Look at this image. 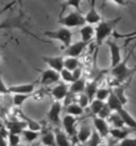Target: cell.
I'll return each mask as SVG.
<instances>
[{
    "instance_id": "6da1fadb",
    "label": "cell",
    "mask_w": 136,
    "mask_h": 146,
    "mask_svg": "<svg viewBox=\"0 0 136 146\" xmlns=\"http://www.w3.org/2000/svg\"><path fill=\"white\" fill-rule=\"evenodd\" d=\"M122 20L120 16H118L115 19L110 20H102L101 23L97 25L95 28V41H94V57H93V65L97 64V58H98V52L99 48L104 41H107L110 38V36L114 33V29L116 27L119 21Z\"/></svg>"
},
{
    "instance_id": "7a4b0ae2",
    "label": "cell",
    "mask_w": 136,
    "mask_h": 146,
    "mask_svg": "<svg viewBox=\"0 0 136 146\" xmlns=\"http://www.w3.org/2000/svg\"><path fill=\"white\" fill-rule=\"evenodd\" d=\"M128 58H129V54L125 57L124 61H122L118 66H115V68H112V69H110V73H111L112 78H115L119 84H123L127 78H129V77L133 76V74L136 73V66H133V68H128V65H127Z\"/></svg>"
},
{
    "instance_id": "3957f363",
    "label": "cell",
    "mask_w": 136,
    "mask_h": 146,
    "mask_svg": "<svg viewBox=\"0 0 136 146\" xmlns=\"http://www.w3.org/2000/svg\"><path fill=\"white\" fill-rule=\"evenodd\" d=\"M58 23H60V25H62L64 28H68V29H72V28L76 27H83L86 24L85 17L79 11H72L69 12L68 15L60 16Z\"/></svg>"
},
{
    "instance_id": "277c9868",
    "label": "cell",
    "mask_w": 136,
    "mask_h": 146,
    "mask_svg": "<svg viewBox=\"0 0 136 146\" xmlns=\"http://www.w3.org/2000/svg\"><path fill=\"white\" fill-rule=\"evenodd\" d=\"M44 35L49 38H53V40H58L64 44L65 48H69L72 45V38H73V32L72 29H68V28L61 27L56 31H45Z\"/></svg>"
},
{
    "instance_id": "5b68a950",
    "label": "cell",
    "mask_w": 136,
    "mask_h": 146,
    "mask_svg": "<svg viewBox=\"0 0 136 146\" xmlns=\"http://www.w3.org/2000/svg\"><path fill=\"white\" fill-rule=\"evenodd\" d=\"M106 42H107V45H108V48H110V54H111V60H110V69H112V68L118 66L122 62L120 46L118 45L116 41L112 40V38H108Z\"/></svg>"
},
{
    "instance_id": "8992f818",
    "label": "cell",
    "mask_w": 136,
    "mask_h": 146,
    "mask_svg": "<svg viewBox=\"0 0 136 146\" xmlns=\"http://www.w3.org/2000/svg\"><path fill=\"white\" fill-rule=\"evenodd\" d=\"M87 45H89L87 42H83L82 40H79V41L72 44L69 48H66L65 56L66 57H73V58H79L81 56L85 54V49L87 48Z\"/></svg>"
},
{
    "instance_id": "52a82bcc",
    "label": "cell",
    "mask_w": 136,
    "mask_h": 146,
    "mask_svg": "<svg viewBox=\"0 0 136 146\" xmlns=\"http://www.w3.org/2000/svg\"><path fill=\"white\" fill-rule=\"evenodd\" d=\"M34 90H36V82L8 86V94H12V96H13V94H25V96H30Z\"/></svg>"
},
{
    "instance_id": "ba28073f",
    "label": "cell",
    "mask_w": 136,
    "mask_h": 146,
    "mask_svg": "<svg viewBox=\"0 0 136 146\" xmlns=\"http://www.w3.org/2000/svg\"><path fill=\"white\" fill-rule=\"evenodd\" d=\"M60 73L53 69H46L41 72V78H40V85L46 86V85H53L60 82Z\"/></svg>"
},
{
    "instance_id": "9c48e42d",
    "label": "cell",
    "mask_w": 136,
    "mask_h": 146,
    "mask_svg": "<svg viewBox=\"0 0 136 146\" xmlns=\"http://www.w3.org/2000/svg\"><path fill=\"white\" fill-rule=\"evenodd\" d=\"M76 123H77V118L72 117V115L66 114L62 118V125L65 129V134L68 137H74L77 138V130H76Z\"/></svg>"
},
{
    "instance_id": "30bf717a",
    "label": "cell",
    "mask_w": 136,
    "mask_h": 146,
    "mask_svg": "<svg viewBox=\"0 0 136 146\" xmlns=\"http://www.w3.org/2000/svg\"><path fill=\"white\" fill-rule=\"evenodd\" d=\"M50 94L54 98V101H61L65 100V97L69 94V85L65 84V82H58V84L54 86L52 90H50Z\"/></svg>"
},
{
    "instance_id": "8fae6325",
    "label": "cell",
    "mask_w": 136,
    "mask_h": 146,
    "mask_svg": "<svg viewBox=\"0 0 136 146\" xmlns=\"http://www.w3.org/2000/svg\"><path fill=\"white\" fill-rule=\"evenodd\" d=\"M93 123H94L95 131L101 135V138H107L110 137V125L107 121L101 119L98 117H93Z\"/></svg>"
},
{
    "instance_id": "7c38bea8",
    "label": "cell",
    "mask_w": 136,
    "mask_h": 146,
    "mask_svg": "<svg viewBox=\"0 0 136 146\" xmlns=\"http://www.w3.org/2000/svg\"><path fill=\"white\" fill-rule=\"evenodd\" d=\"M83 17H85V23L87 24V25H98L101 21H102V16L98 13V11L95 9V1H93L91 3V7H90V9L87 11V13L86 15H83Z\"/></svg>"
},
{
    "instance_id": "4fadbf2b",
    "label": "cell",
    "mask_w": 136,
    "mask_h": 146,
    "mask_svg": "<svg viewBox=\"0 0 136 146\" xmlns=\"http://www.w3.org/2000/svg\"><path fill=\"white\" fill-rule=\"evenodd\" d=\"M5 129H7L8 133H11V134H17L20 135L23 133V130L28 129L27 127V123L24 122V121H19V119H13V121H8L5 123Z\"/></svg>"
},
{
    "instance_id": "5bb4252c",
    "label": "cell",
    "mask_w": 136,
    "mask_h": 146,
    "mask_svg": "<svg viewBox=\"0 0 136 146\" xmlns=\"http://www.w3.org/2000/svg\"><path fill=\"white\" fill-rule=\"evenodd\" d=\"M42 61L48 64L49 69H53L60 73L64 69V56H54V57H42Z\"/></svg>"
},
{
    "instance_id": "9a60e30c",
    "label": "cell",
    "mask_w": 136,
    "mask_h": 146,
    "mask_svg": "<svg viewBox=\"0 0 136 146\" xmlns=\"http://www.w3.org/2000/svg\"><path fill=\"white\" fill-rule=\"evenodd\" d=\"M61 111H62V104L58 102V101H54L52 106H50L49 111H48V119H49L50 122L53 123H58L60 122V115H61Z\"/></svg>"
},
{
    "instance_id": "2e32d148",
    "label": "cell",
    "mask_w": 136,
    "mask_h": 146,
    "mask_svg": "<svg viewBox=\"0 0 136 146\" xmlns=\"http://www.w3.org/2000/svg\"><path fill=\"white\" fill-rule=\"evenodd\" d=\"M116 114L122 118V121H123V123H124L125 126L131 127L133 131H136V119H135V117L131 115L129 111H127L124 108H122L120 110L116 111Z\"/></svg>"
},
{
    "instance_id": "e0dca14e",
    "label": "cell",
    "mask_w": 136,
    "mask_h": 146,
    "mask_svg": "<svg viewBox=\"0 0 136 146\" xmlns=\"http://www.w3.org/2000/svg\"><path fill=\"white\" fill-rule=\"evenodd\" d=\"M91 133H93V129L90 127L89 123L85 122L83 125H81L79 130L77 133V139H78V142L82 143V145L89 142V139H90V137H91Z\"/></svg>"
},
{
    "instance_id": "ac0fdd59",
    "label": "cell",
    "mask_w": 136,
    "mask_h": 146,
    "mask_svg": "<svg viewBox=\"0 0 136 146\" xmlns=\"http://www.w3.org/2000/svg\"><path fill=\"white\" fill-rule=\"evenodd\" d=\"M5 28H19V29L24 31L25 33H29L27 28L23 25V21H21L19 17H17V19H12V20H5L3 23H0V29H5ZM29 35H32V33H29ZM34 37H36V36H34Z\"/></svg>"
},
{
    "instance_id": "d6986e66",
    "label": "cell",
    "mask_w": 136,
    "mask_h": 146,
    "mask_svg": "<svg viewBox=\"0 0 136 146\" xmlns=\"http://www.w3.org/2000/svg\"><path fill=\"white\" fill-rule=\"evenodd\" d=\"M131 133H135L132 129H114V127H110V135L112 137V138L118 139V141H123V139L128 138V135Z\"/></svg>"
},
{
    "instance_id": "ffe728a7",
    "label": "cell",
    "mask_w": 136,
    "mask_h": 146,
    "mask_svg": "<svg viewBox=\"0 0 136 146\" xmlns=\"http://www.w3.org/2000/svg\"><path fill=\"white\" fill-rule=\"evenodd\" d=\"M79 35H81V38H82L83 42H87V44H90L93 37L95 36V28L91 27V25H83L79 29Z\"/></svg>"
},
{
    "instance_id": "44dd1931",
    "label": "cell",
    "mask_w": 136,
    "mask_h": 146,
    "mask_svg": "<svg viewBox=\"0 0 136 146\" xmlns=\"http://www.w3.org/2000/svg\"><path fill=\"white\" fill-rule=\"evenodd\" d=\"M86 88V80L85 78H79V80L74 81L72 85H69V92L72 94H82V92H85Z\"/></svg>"
},
{
    "instance_id": "7402d4cb",
    "label": "cell",
    "mask_w": 136,
    "mask_h": 146,
    "mask_svg": "<svg viewBox=\"0 0 136 146\" xmlns=\"http://www.w3.org/2000/svg\"><path fill=\"white\" fill-rule=\"evenodd\" d=\"M41 142H42V146H56V137H54V131L50 130V129H45V130L42 131Z\"/></svg>"
},
{
    "instance_id": "603a6c76",
    "label": "cell",
    "mask_w": 136,
    "mask_h": 146,
    "mask_svg": "<svg viewBox=\"0 0 136 146\" xmlns=\"http://www.w3.org/2000/svg\"><path fill=\"white\" fill-rule=\"evenodd\" d=\"M98 81L97 78H94L93 81H90V82H86V88H85V94L87 96V98L90 100V102L93 101V97H95V93H97V90H98Z\"/></svg>"
},
{
    "instance_id": "cb8c5ba5",
    "label": "cell",
    "mask_w": 136,
    "mask_h": 146,
    "mask_svg": "<svg viewBox=\"0 0 136 146\" xmlns=\"http://www.w3.org/2000/svg\"><path fill=\"white\" fill-rule=\"evenodd\" d=\"M19 115H20V117H21V119H23L24 122L27 123V127H28V129H29V130L38 131V133H40V131L42 130V126H41V125H40V123H38V122H36V121H33V119H30L29 117H27V115L24 114L23 111H20V110H19Z\"/></svg>"
},
{
    "instance_id": "d4e9b609",
    "label": "cell",
    "mask_w": 136,
    "mask_h": 146,
    "mask_svg": "<svg viewBox=\"0 0 136 146\" xmlns=\"http://www.w3.org/2000/svg\"><path fill=\"white\" fill-rule=\"evenodd\" d=\"M54 137H56V146H72V143L69 141V137L61 129L54 130Z\"/></svg>"
},
{
    "instance_id": "484cf974",
    "label": "cell",
    "mask_w": 136,
    "mask_h": 146,
    "mask_svg": "<svg viewBox=\"0 0 136 146\" xmlns=\"http://www.w3.org/2000/svg\"><path fill=\"white\" fill-rule=\"evenodd\" d=\"M78 68H81L79 58H73V57H64V69H68L70 72H74Z\"/></svg>"
},
{
    "instance_id": "4316f807",
    "label": "cell",
    "mask_w": 136,
    "mask_h": 146,
    "mask_svg": "<svg viewBox=\"0 0 136 146\" xmlns=\"http://www.w3.org/2000/svg\"><path fill=\"white\" fill-rule=\"evenodd\" d=\"M111 93H112L114 96H115L118 100H119V102H120L123 106H124V105L128 102L127 97H125V92H124V84L120 85V86H118V88L111 89Z\"/></svg>"
},
{
    "instance_id": "83f0119b",
    "label": "cell",
    "mask_w": 136,
    "mask_h": 146,
    "mask_svg": "<svg viewBox=\"0 0 136 146\" xmlns=\"http://www.w3.org/2000/svg\"><path fill=\"white\" fill-rule=\"evenodd\" d=\"M21 135H23L24 141H25V142H27L28 145H30V143L34 142V141H36V139L38 138V135H40V133H38V131L29 130V129H25V130H23Z\"/></svg>"
},
{
    "instance_id": "f1b7e54d",
    "label": "cell",
    "mask_w": 136,
    "mask_h": 146,
    "mask_svg": "<svg viewBox=\"0 0 136 146\" xmlns=\"http://www.w3.org/2000/svg\"><path fill=\"white\" fill-rule=\"evenodd\" d=\"M66 113H68L69 115H72V117H76L77 118L78 115L83 114V109L81 108L77 102H73V104H70L69 106H66Z\"/></svg>"
},
{
    "instance_id": "f546056e",
    "label": "cell",
    "mask_w": 136,
    "mask_h": 146,
    "mask_svg": "<svg viewBox=\"0 0 136 146\" xmlns=\"http://www.w3.org/2000/svg\"><path fill=\"white\" fill-rule=\"evenodd\" d=\"M110 94H111V89L110 88H98V90H97V93H95V100H99L102 101V102H104V101L108 100Z\"/></svg>"
},
{
    "instance_id": "4dcf8cb0",
    "label": "cell",
    "mask_w": 136,
    "mask_h": 146,
    "mask_svg": "<svg viewBox=\"0 0 136 146\" xmlns=\"http://www.w3.org/2000/svg\"><path fill=\"white\" fill-rule=\"evenodd\" d=\"M107 122L112 123L114 129H123V127H124V123H123L122 118L116 114V113H112V114L110 115V118L107 119Z\"/></svg>"
},
{
    "instance_id": "1f68e13d",
    "label": "cell",
    "mask_w": 136,
    "mask_h": 146,
    "mask_svg": "<svg viewBox=\"0 0 136 146\" xmlns=\"http://www.w3.org/2000/svg\"><path fill=\"white\" fill-rule=\"evenodd\" d=\"M104 104H106V102H102V101H99V100H93L90 102V111H91V114L94 115V117H97V115H98V113L101 111V109L104 106Z\"/></svg>"
},
{
    "instance_id": "d6a6232c",
    "label": "cell",
    "mask_w": 136,
    "mask_h": 146,
    "mask_svg": "<svg viewBox=\"0 0 136 146\" xmlns=\"http://www.w3.org/2000/svg\"><path fill=\"white\" fill-rule=\"evenodd\" d=\"M29 97L30 96H25V94H13L12 96V104L15 105L16 108H20Z\"/></svg>"
},
{
    "instance_id": "836d02e7",
    "label": "cell",
    "mask_w": 136,
    "mask_h": 146,
    "mask_svg": "<svg viewBox=\"0 0 136 146\" xmlns=\"http://www.w3.org/2000/svg\"><path fill=\"white\" fill-rule=\"evenodd\" d=\"M60 77L62 78V82H65V84H73L74 82V78H73V72H70V70L68 69H62L60 72Z\"/></svg>"
},
{
    "instance_id": "e575fe53",
    "label": "cell",
    "mask_w": 136,
    "mask_h": 146,
    "mask_svg": "<svg viewBox=\"0 0 136 146\" xmlns=\"http://www.w3.org/2000/svg\"><path fill=\"white\" fill-rule=\"evenodd\" d=\"M112 114V111H111V109L107 106V104H104V106H103L102 109H101V111L98 113V118H101V119H104V121H107V119L110 118V115Z\"/></svg>"
},
{
    "instance_id": "d590c367",
    "label": "cell",
    "mask_w": 136,
    "mask_h": 146,
    "mask_svg": "<svg viewBox=\"0 0 136 146\" xmlns=\"http://www.w3.org/2000/svg\"><path fill=\"white\" fill-rule=\"evenodd\" d=\"M102 142L103 141H102V138H101V135L94 130L93 133H91L90 139H89V146H98L99 143H102Z\"/></svg>"
},
{
    "instance_id": "8d00e7d4",
    "label": "cell",
    "mask_w": 136,
    "mask_h": 146,
    "mask_svg": "<svg viewBox=\"0 0 136 146\" xmlns=\"http://www.w3.org/2000/svg\"><path fill=\"white\" fill-rule=\"evenodd\" d=\"M20 139H21V138H20V135L8 133V137H7L8 146H19L20 145Z\"/></svg>"
},
{
    "instance_id": "74e56055",
    "label": "cell",
    "mask_w": 136,
    "mask_h": 146,
    "mask_svg": "<svg viewBox=\"0 0 136 146\" xmlns=\"http://www.w3.org/2000/svg\"><path fill=\"white\" fill-rule=\"evenodd\" d=\"M78 105H79L83 110L90 106V100L87 98V96L85 94V93H83V94H81V96L78 97Z\"/></svg>"
},
{
    "instance_id": "f35d334b",
    "label": "cell",
    "mask_w": 136,
    "mask_h": 146,
    "mask_svg": "<svg viewBox=\"0 0 136 146\" xmlns=\"http://www.w3.org/2000/svg\"><path fill=\"white\" fill-rule=\"evenodd\" d=\"M118 146H136V138H125L120 141Z\"/></svg>"
},
{
    "instance_id": "ab89813d",
    "label": "cell",
    "mask_w": 136,
    "mask_h": 146,
    "mask_svg": "<svg viewBox=\"0 0 136 146\" xmlns=\"http://www.w3.org/2000/svg\"><path fill=\"white\" fill-rule=\"evenodd\" d=\"M0 94H8V86L4 82L3 77H1V73H0Z\"/></svg>"
},
{
    "instance_id": "60d3db41",
    "label": "cell",
    "mask_w": 136,
    "mask_h": 146,
    "mask_svg": "<svg viewBox=\"0 0 136 146\" xmlns=\"http://www.w3.org/2000/svg\"><path fill=\"white\" fill-rule=\"evenodd\" d=\"M73 78H74V81L82 78V68H78L77 70H74V72H73Z\"/></svg>"
},
{
    "instance_id": "b9f144b4",
    "label": "cell",
    "mask_w": 136,
    "mask_h": 146,
    "mask_svg": "<svg viewBox=\"0 0 136 146\" xmlns=\"http://www.w3.org/2000/svg\"><path fill=\"white\" fill-rule=\"evenodd\" d=\"M13 5H15V3H9V4H5V5H4L3 8H1V9H0V16L3 15L4 12L7 11V9H9V8L11 7H13Z\"/></svg>"
},
{
    "instance_id": "7bdbcfd3",
    "label": "cell",
    "mask_w": 136,
    "mask_h": 146,
    "mask_svg": "<svg viewBox=\"0 0 136 146\" xmlns=\"http://www.w3.org/2000/svg\"><path fill=\"white\" fill-rule=\"evenodd\" d=\"M4 127V125H3V122H1V121H0V130H1V129H3Z\"/></svg>"
},
{
    "instance_id": "ee69618b",
    "label": "cell",
    "mask_w": 136,
    "mask_h": 146,
    "mask_svg": "<svg viewBox=\"0 0 136 146\" xmlns=\"http://www.w3.org/2000/svg\"><path fill=\"white\" fill-rule=\"evenodd\" d=\"M19 146H32V145H28V143H25V145H23V143H20Z\"/></svg>"
},
{
    "instance_id": "f6af8a7d",
    "label": "cell",
    "mask_w": 136,
    "mask_h": 146,
    "mask_svg": "<svg viewBox=\"0 0 136 146\" xmlns=\"http://www.w3.org/2000/svg\"><path fill=\"white\" fill-rule=\"evenodd\" d=\"M98 146H107V145H106V143H103V142H102V143H99Z\"/></svg>"
},
{
    "instance_id": "bcb514c9",
    "label": "cell",
    "mask_w": 136,
    "mask_h": 146,
    "mask_svg": "<svg viewBox=\"0 0 136 146\" xmlns=\"http://www.w3.org/2000/svg\"><path fill=\"white\" fill-rule=\"evenodd\" d=\"M77 146H86V145H82V143H78V145Z\"/></svg>"
}]
</instances>
